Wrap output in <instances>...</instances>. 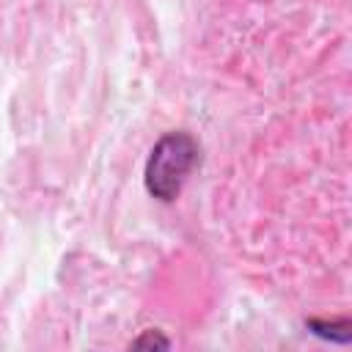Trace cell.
<instances>
[{
	"label": "cell",
	"instance_id": "2",
	"mask_svg": "<svg viewBox=\"0 0 352 352\" xmlns=\"http://www.w3.org/2000/svg\"><path fill=\"white\" fill-rule=\"evenodd\" d=\"M305 327L308 333L324 338V341H333V344H349V322L346 319H305Z\"/></svg>",
	"mask_w": 352,
	"mask_h": 352
},
{
	"label": "cell",
	"instance_id": "1",
	"mask_svg": "<svg viewBox=\"0 0 352 352\" xmlns=\"http://www.w3.org/2000/svg\"><path fill=\"white\" fill-rule=\"evenodd\" d=\"M198 162H201V146L190 132L184 129L165 132L151 146L143 168V184L148 195L162 204H170L182 192L184 182L198 168Z\"/></svg>",
	"mask_w": 352,
	"mask_h": 352
},
{
	"label": "cell",
	"instance_id": "3",
	"mask_svg": "<svg viewBox=\"0 0 352 352\" xmlns=\"http://www.w3.org/2000/svg\"><path fill=\"white\" fill-rule=\"evenodd\" d=\"M168 346H170V338H165L160 330H143L132 341V349H168Z\"/></svg>",
	"mask_w": 352,
	"mask_h": 352
}]
</instances>
